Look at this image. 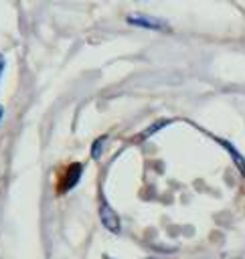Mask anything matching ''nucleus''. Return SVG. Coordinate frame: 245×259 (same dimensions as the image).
Listing matches in <instances>:
<instances>
[{"mask_svg": "<svg viewBox=\"0 0 245 259\" xmlns=\"http://www.w3.org/2000/svg\"><path fill=\"white\" fill-rule=\"evenodd\" d=\"M99 221H101V225L107 229V231H111V233H119L121 231V221H119V217H117V212L101 198V202H99Z\"/></svg>", "mask_w": 245, "mask_h": 259, "instance_id": "f257e3e1", "label": "nucleus"}, {"mask_svg": "<svg viewBox=\"0 0 245 259\" xmlns=\"http://www.w3.org/2000/svg\"><path fill=\"white\" fill-rule=\"evenodd\" d=\"M81 172H83V164H79V162L69 164V166L65 168V174H63V180H61V184H59V190H61V192L71 190V188L79 182Z\"/></svg>", "mask_w": 245, "mask_h": 259, "instance_id": "f03ea898", "label": "nucleus"}, {"mask_svg": "<svg viewBox=\"0 0 245 259\" xmlns=\"http://www.w3.org/2000/svg\"><path fill=\"white\" fill-rule=\"evenodd\" d=\"M128 22L130 24H136V26H142V28H150V30L166 28V22L164 20L154 18V16H148V14H132V16H128Z\"/></svg>", "mask_w": 245, "mask_h": 259, "instance_id": "7ed1b4c3", "label": "nucleus"}, {"mask_svg": "<svg viewBox=\"0 0 245 259\" xmlns=\"http://www.w3.org/2000/svg\"><path fill=\"white\" fill-rule=\"evenodd\" d=\"M227 152H229V156L233 158V162H235V166H237V170L241 172V174H245V158H243V154L231 144V142H227V140H217Z\"/></svg>", "mask_w": 245, "mask_h": 259, "instance_id": "20e7f679", "label": "nucleus"}, {"mask_svg": "<svg viewBox=\"0 0 245 259\" xmlns=\"http://www.w3.org/2000/svg\"><path fill=\"white\" fill-rule=\"evenodd\" d=\"M103 142H105V136H101V138H97L95 142H93V146H91V158H99L101 156V150H103Z\"/></svg>", "mask_w": 245, "mask_h": 259, "instance_id": "39448f33", "label": "nucleus"}, {"mask_svg": "<svg viewBox=\"0 0 245 259\" xmlns=\"http://www.w3.org/2000/svg\"><path fill=\"white\" fill-rule=\"evenodd\" d=\"M2 69H4V59L0 57V75H2Z\"/></svg>", "mask_w": 245, "mask_h": 259, "instance_id": "423d86ee", "label": "nucleus"}, {"mask_svg": "<svg viewBox=\"0 0 245 259\" xmlns=\"http://www.w3.org/2000/svg\"><path fill=\"white\" fill-rule=\"evenodd\" d=\"M2 115H4V107L0 105V121H2Z\"/></svg>", "mask_w": 245, "mask_h": 259, "instance_id": "0eeeda50", "label": "nucleus"}, {"mask_svg": "<svg viewBox=\"0 0 245 259\" xmlns=\"http://www.w3.org/2000/svg\"><path fill=\"white\" fill-rule=\"evenodd\" d=\"M103 259H111V257H109V255H103Z\"/></svg>", "mask_w": 245, "mask_h": 259, "instance_id": "6e6552de", "label": "nucleus"}, {"mask_svg": "<svg viewBox=\"0 0 245 259\" xmlns=\"http://www.w3.org/2000/svg\"><path fill=\"white\" fill-rule=\"evenodd\" d=\"M148 259H156V257H148Z\"/></svg>", "mask_w": 245, "mask_h": 259, "instance_id": "1a4fd4ad", "label": "nucleus"}]
</instances>
